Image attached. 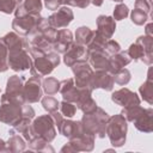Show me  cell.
<instances>
[{
  "label": "cell",
  "mask_w": 153,
  "mask_h": 153,
  "mask_svg": "<svg viewBox=\"0 0 153 153\" xmlns=\"http://www.w3.org/2000/svg\"><path fill=\"white\" fill-rule=\"evenodd\" d=\"M109 120V115L99 106H97L92 112H87L81 118V126L85 133L98 137H105V127Z\"/></svg>",
  "instance_id": "cell-1"
},
{
  "label": "cell",
  "mask_w": 153,
  "mask_h": 153,
  "mask_svg": "<svg viewBox=\"0 0 153 153\" xmlns=\"http://www.w3.org/2000/svg\"><path fill=\"white\" fill-rule=\"evenodd\" d=\"M127 120L121 114L114 115L111 117L109 116L105 127V134L109 136L110 142L114 147H121L124 145L127 137Z\"/></svg>",
  "instance_id": "cell-2"
},
{
  "label": "cell",
  "mask_w": 153,
  "mask_h": 153,
  "mask_svg": "<svg viewBox=\"0 0 153 153\" xmlns=\"http://www.w3.org/2000/svg\"><path fill=\"white\" fill-rule=\"evenodd\" d=\"M152 48H153V37L143 35L140 36L133 44H130L127 53L131 60L134 61L141 60L143 63L149 66L153 62Z\"/></svg>",
  "instance_id": "cell-3"
},
{
  "label": "cell",
  "mask_w": 153,
  "mask_h": 153,
  "mask_svg": "<svg viewBox=\"0 0 153 153\" xmlns=\"http://www.w3.org/2000/svg\"><path fill=\"white\" fill-rule=\"evenodd\" d=\"M0 99H1L0 122L13 127L23 117V104L18 103L16 100H12L5 93L1 96Z\"/></svg>",
  "instance_id": "cell-4"
},
{
  "label": "cell",
  "mask_w": 153,
  "mask_h": 153,
  "mask_svg": "<svg viewBox=\"0 0 153 153\" xmlns=\"http://www.w3.org/2000/svg\"><path fill=\"white\" fill-rule=\"evenodd\" d=\"M60 63V56L56 51H50L47 53L45 55L33 59L32 66L30 68V73L32 76L42 78L48 74H50L55 67H57Z\"/></svg>",
  "instance_id": "cell-5"
},
{
  "label": "cell",
  "mask_w": 153,
  "mask_h": 153,
  "mask_svg": "<svg viewBox=\"0 0 153 153\" xmlns=\"http://www.w3.org/2000/svg\"><path fill=\"white\" fill-rule=\"evenodd\" d=\"M31 130L33 133V137H42L47 142H51L56 136L55 124L50 115H42L35 118L31 123Z\"/></svg>",
  "instance_id": "cell-6"
},
{
  "label": "cell",
  "mask_w": 153,
  "mask_h": 153,
  "mask_svg": "<svg viewBox=\"0 0 153 153\" xmlns=\"http://www.w3.org/2000/svg\"><path fill=\"white\" fill-rule=\"evenodd\" d=\"M71 67L74 74V85L78 88H91L92 90V87L90 86V79L93 73V69L87 62V60L85 59L78 60Z\"/></svg>",
  "instance_id": "cell-7"
},
{
  "label": "cell",
  "mask_w": 153,
  "mask_h": 153,
  "mask_svg": "<svg viewBox=\"0 0 153 153\" xmlns=\"http://www.w3.org/2000/svg\"><path fill=\"white\" fill-rule=\"evenodd\" d=\"M44 18L39 13H29L23 17H16L12 22L13 30L20 36H27L33 29H36Z\"/></svg>",
  "instance_id": "cell-8"
},
{
  "label": "cell",
  "mask_w": 153,
  "mask_h": 153,
  "mask_svg": "<svg viewBox=\"0 0 153 153\" xmlns=\"http://www.w3.org/2000/svg\"><path fill=\"white\" fill-rule=\"evenodd\" d=\"M32 66V57L26 49L8 51V67L16 72L30 69Z\"/></svg>",
  "instance_id": "cell-9"
},
{
  "label": "cell",
  "mask_w": 153,
  "mask_h": 153,
  "mask_svg": "<svg viewBox=\"0 0 153 153\" xmlns=\"http://www.w3.org/2000/svg\"><path fill=\"white\" fill-rule=\"evenodd\" d=\"M94 147V136L87 133L69 139V142L61 148V152H91Z\"/></svg>",
  "instance_id": "cell-10"
},
{
  "label": "cell",
  "mask_w": 153,
  "mask_h": 153,
  "mask_svg": "<svg viewBox=\"0 0 153 153\" xmlns=\"http://www.w3.org/2000/svg\"><path fill=\"white\" fill-rule=\"evenodd\" d=\"M5 94L12 100H16L20 104L26 103L25 97H24V79L18 75L10 76L6 84Z\"/></svg>",
  "instance_id": "cell-11"
},
{
  "label": "cell",
  "mask_w": 153,
  "mask_h": 153,
  "mask_svg": "<svg viewBox=\"0 0 153 153\" xmlns=\"http://www.w3.org/2000/svg\"><path fill=\"white\" fill-rule=\"evenodd\" d=\"M74 19L73 11L68 6H62L56 10L49 18H48V24L55 29H63L67 27L72 20Z\"/></svg>",
  "instance_id": "cell-12"
},
{
  "label": "cell",
  "mask_w": 153,
  "mask_h": 153,
  "mask_svg": "<svg viewBox=\"0 0 153 153\" xmlns=\"http://www.w3.org/2000/svg\"><path fill=\"white\" fill-rule=\"evenodd\" d=\"M43 96V88H42V81L41 78L32 76L26 80L24 84V97L26 103H37L41 100Z\"/></svg>",
  "instance_id": "cell-13"
},
{
  "label": "cell",
  "mask_w": 153,
  "mask_h": 153,
  "mask_svg": "<svg viewBox=\"0 0 153 153\" xmlns=\"http://www.w3.org/2000/svg\"><path fill=\"white\" fill-rule=\"evenodd\" d=\"M109 57L110 55L104 49L87 50L86 60L94 71H106L109 69Z\"/></svg>",
  "instance_id": "cell-14"
},
{
  "label": "cell",
  "mask_w": 153,
  "mask_h": 153,
  "mask_svg": "<svg viewBox=\"0 0 153 153\" xmlns=\"http://www.w3.org/2000/svg\"><path fill=\"white\" fill-rule=\"evenodd\" d=\"M114 85L115 81L112 74L106 71H93L90 79V86L92 87V90L103 88L105 91H111L114 88Z\"/></svg>",
  "instance_id": "cell-15"
},
{
  "label": "cell",
  "mask_w": 153,
  "mask_h": 153,
  "mask_svg": "<svg viewBox=\"0 0 153 153\" xmlns=\"http://www.w3.org/2000/svg\"><path fill=\"white\" fill-rule=\"evenodd\" d=\"M111 100L114 103H116L117 105H121L123 108L133 106V105H139L140 104L139 96L135 92H133V91H130L129 88H126V87L115 91L111 94Z\"/></svg>",
  "instance_id": "cell-16"
},
{
  "label": "cell",
  "mask_w": 153,
  "mask_h": 153,
  "mask_svg": "<svg viewBox=\"0 0 153 153\" xmlns=\"http://www.w3.org/2000/svg\"><path fill=\"white\" fill-rule=\"evenodd\" d=\"M73 43H74V38L72 31L63 27L61 30H57L55 42L53 43V50L56 51L57 54H65Z\"/></svg>",
  "instance_id": "cell-17"
},
{
  "label": "cell",
  "mask_w": 153,
  "mask_h": 153,
  "mask_svg": "<svg viewBox=\"0 0 153 153\" xmlns=\"http://www.w3.org/2000/svg\"><path fill=\"white\" fill-rule=\"evenodd\" d=\"M59 92L62 94L63 100L67 102H72L75 104V102L78 100L81 88H78L74 85V79L73 78H67L62 81H60V90Z\"/></svg>",
  "instance_id": "cell-18"
},
{
  "label": "cell",
  "mask_w": 153,
  "mask_h": 153,
  "mask_svg": "<svg viewBox=\"0 0 153 153\" xmlns=\"http://www.w3.org/2000/svg\"><path fill=\"white\" fill-rule=\"evenodd\" d=\"M97 32L102 36H104L106 39H110L116 30V20L110 16L100 14L98 16L97 20Z\"/></svg>",
  "instance_id": "cell-19"
},
{
  "label": "cell",
  "mask_w": 153,
  "mask_h": 153,
  "mask_svg": "<svg viewBox=\"0 0 153 153\" xmlns=\"http://www.w3.org/2000/svg\"><path fill=\"white\" fill-rule=\"evenodd\" d=\"M86 55H87V49L85 45H81L76 42H74L71 48L63 54V62L66 66L71 67L74 62H76L78 60L85 59L86 60Z\"/></svg>",
  "instance_id": "cell-20"
},
{
  "label": "cell",
  "mask_w": 153,
  "mask_h": 153,
  "mask_svg": "<svg viewBox=\"0 0 153 153\" xmlns=\"http://www.w3.org/2000/svg\"><path fill=\"white\" fill-rule=\"evenodd\" d=\"M59 133L68 139H73L79 135H81L84 131L81 122L80 121H72V120H65L62 121V123L60 124V127L57 128Z\"/></svg>",
  "instance_id": "cell-21"
},
{
  "label": "cell",
  "mask_w": 153,
  "mask_h": 153,
  "mask_svg": "<svg viewBox=\"0 0 153 153\" xmlns=\"http://www.w3.org/2000/svg\"><path fill=\"white\" fill-rule=\"evenodd\" d=\"M135 128L142 133H151L153 130V110L152 108L145 109L134 121Z\"/></svg>",
  "instance_id": "cell-22"
},
{
  "label": "cell",
  "mask_w": 153,
  "mask_h": 153,
  "mask_svg": "<svg viewBox=\"0 0 153 153\" xmlns=\"http://www.w3.org/2000/svg\"><path fill=\"white\" fill-rule=\"evenodd\" d=\"M92 91L93 90H91V88H81L80 96H79L78 100L75 102L76 108L80 109L84 114L92 112L97 108V103H96V100L91 96Z\"/></svg>",
  "instance_id": "cell-23"
},
{
  "label": "cell",
  "mask_w": 153,
  "mask_h": 153,
  "mask_svg": "<svg viewBox=\"0 0 153 153\" xmlns=\"http://www.w3.org/2000/svg\"><path fill=\"white\" fill-rule=\"evenodd\" d=\"M131 61L130 56L128 55L127 51H118L116 54H112L110 55L109 57V69L108 72L110 74H115L118 69L121 68H124L127 65H129Z\"/></svg>",
  "instance_id": "cell-24"
},
{
  "label": "cell",
  "mask_w": 153,
  "mask_h": 153,
  "mask_svg": "<svg viewBox=\"0 0 153 153\" xmlns=\"http://www.w3.org/2000/svg\"><path fill=\"white\" fill-rule=\"evenodd\" d=\"M42 7V0H23V2L16 7L14 14L16 17H23L29 13H39Z\"/></svg>",
  "instance_id": "cell-25"
},
{
  "label": "cell",
  "mask_w": 153,
  "mask_h": 153,
  "mask_svg": "<svg viewBox=\"0 0 153 153\" xmlns=\"http://www.w3.org/2000/svg\"><path fill=\"white\" fill-rule=\"evenodd\" d=\"M2 38H4V42H5L8 51H14V50H19V49H26V50L29 49L27 41H25L17 32H8Z\"/></svg>",
  "instance_id": "cell-26"
},
{
  "label": "cell",
  "mask_w": 153,
  "mask_h": 153,
  "mask_svg": "<svg viewBox=\"0 0 153 153\" xmlns=\"http://www.w3.org/2000/svg\"><path fill=\"white\" fill-rule=\"evenodd\" d=\"M139 92L145 102H147L149 105L153 104V81H152V68L148 69L147 79L146 81L140 86Z\"/></svg>",
  "instance_id": "cell-27"
},
{
  "label": "cell",
  "mask_w": 153,
  "mask_h": 153,
  "mask_svg": "<svg viewBox=\"0 0 153 153\" xmlns=\"http://www.w3.org/2000/svg\"><path fill=\"white\" fill-rule=\"evenodd\" d=\"M7 152H13V153H18V152H23L25 149V141L23 137H20L18 134H16L13 130L10 131V139L7 141Z\"/></svg>",
  "instance_id": "cell-28"
},
{
  "label": "cell",
  "mask_w": 153,
  "mask_h": 153,
  "mask_svg": "<svg viewBox=\"0 0 153 153\" xmlns=\"http://www.w3.org/2000/svg\"><path fill=\"white\" fill-rule=\"evenodd\" d=\"M94 36V31L87 26H80L75 31V42L87 47Z\"/></svg>",
  "instance_id": "cell-29"
},
{
  "label": "cell",
  "mask_w": 153,
  "mask_h": 153,
  "mask_svg": "<svg viewBox=\"0 0 153 153\" xmlns=\"http://www.w3.org/2000/svg\"><path fill=\"white\" fill-rule=\"evenodd\" d=\"M42 88H43V92L48 96L56 94L60 90V81L54 76H48V78L43 79Z\"/></svg>",
  "instance_id": "cell-30"
},
{
  "label": "cell",
  "mask_w": 153,
  "mask_h": 153,
  "mask_svg": "<svg viewBox=\"0 0 153 153\" xmlns=\"http://www.w3.org/2000/svg\"><path fill=\"white\" fill-rule=\"evenodd\" d=\"M29 147L37 152H48V151L54 152V148L49 145V142H47L44 139L37 137V136H35L32 140L29 141Z\"/></svg>",
  "instance_id": "cell-31"
},
{
  "label": "cell",
  "mask_w": 153,
  "mask_h": 153,
  "mask_svg": "<svg viewBox=\"0 0 153 153\" xmlns=\"http://www.w3.org/2000/svg\"><path fill=\"white\" fill-rule=\"evenodd\" d=\"M145 110V108H142L140 104L139 105H133V106H126L123 108V110L121 111V115L129 122H133L142 111Z\"/></svg>",
  "instance_id": "cell-32"
},
{
  "label": "cell",
  "mask_w": 153,
  "mask_h": 153,
  "mask_svg": "<svg viewBox=\"0 0 153 153\" xmlns=\"http://www.w3.org/2000/svg\"><path fill=\"white\" fill-rule=\"evenodd\" d=\"M41 103H42V106L45 111H48L49 114L50 112H54V111H57L59 110V106H60V102L51 97V96H45L43 98H41Z\"/></svg>",
  "instance_id": "cell-33"
},
{
  "label": "cell",
  "mask_w": 153,
  "mask_h": 153,
  "mask_svg": "<svg viewBox=\"0 0 153 153\" xmlns=\"http://www.w3.org/2000/svg\"><path fill=\"white\" fill-rule=\"evenodd\" d=\"M8 69V50L4 42V38L0 37V73Z\"/></svg>",
  "instance_id": "cell-34"
},
{
  "label": "cell",
  "mask_w": 153,
  "mask_h": 153,
  "mask_svg": "<svg viewBox=\"0 0 153 153\" xmlns=\"http://www.w3.org/2000/svg\"><path fill=\"white\" fill-rule=\"evenodd\" d=\"M112 76H114V81L116 84H118L121 86H124V85H127L130 81L131 74H130V72L127 68H121L115 74H112Z\"/></svg>",
  "instance_id": "cell-35"
},
{
  "label": "cell",
  "mask_w": 153,
  "mask_h": 153,
  "mask_svg": "<svg viewBox=\"0 0 153 153\" xmlns=\"http://www.w3.org/2000/svg\"><path fill=\"white\" fill-rule=\"evenodd\" d=\"M59 109L61 110L62 116H65V117H67V118L73 117V116L75 115V112H76V105H75L74 103L67 102V100H62V102L60 103Z\"/></svg>",
  "instance_id": "cell-36"
},
{
  "label": "cell",
  "mask_w": 153,
  "mask_h": 153,
  "mask_svg": "<svg viewBox=\"0 0 153 153\" xmlns=\"http://www.w3.org/2000/svg\"><path fill=\"white\" fill-rule=\"evenodd\" d=\"M130 18H131V22L135 25H143L148 20V13H146L141 10L134 8L130 13Z\"/></svg>",
  "instance_id": "cell-37"
},
{
  "label": "cell",
  "mask_w": 153,
  "mask_h": 153,
  "mask_svg": "<svg viewBox=\"0 0 153 153\" xmlns=\"http://www.w3.org/2000/svg\"><path fill=\"white\" fill-rule=\"evenodd\" d=\"M129 14V10L128 6L124 4H118L115 8H114V19L115 20H122L124 18H127V16Z\"/></svg>",
  "instance_id": "cell-38"
},
{
  "label": "cell",
  "mask_w": 153,
  "mask_h": 153,
  "mask_svg": "<svg viewBox=\"0 0 153 153\" xmlns=\"http://www.w3.org/2000/svg\"><path fill=\"white\" fill-rule=\"evenodd\" d=\"M17 6L18 5L16 4L14 0H0V12L2 13L11 14L14 12Z\"/></svg>",
  "instance_id": "cell-39"
},
{
  "label": "cell",
  "mask_w": 153,
  "mask_h": 153,
  "mask_svg": "<svg viewBox=\"0 0 153 153\" xmlns=\"http://www.w3.org/2000/svg\"><path fill=\"white\" fill-rule=\"evenodd\" d=\"M104 50L109 54V55H112V54H116L121 50V45L118 44V42H116L115 39H108L105 45H104Z\"/></svg>",
  "instance_id": "cell-40"
},
{
  "label": "cell",
  "mask_w": 153,
  "mask_h": 153,
  "mask_svg": "<svg viewBox=\"0 0 153 153\" xmlns=\"http://www.w3.org/2000/svg\"><path fill=\"white\" fill-rule=\"evenodd\" d=\"M135 8L141 10L146 13L151 12V2L149 0H135Z\"/></svg>",
  "instance_id": "cell-41"
},
{
  "label": "cell",
  "mask_w": 153,
  "mask_h": 153,
  "mask_svg": "<svg viewBox=\"0 0 153 153\" xmlns=\"http://www.w3.org/2000/svg\"><path fill=\"white\" fill-rule=\"evenodd\" d=\"M44 5L48 10H57L61 5H62V1L61 0H44Z\"/></svg>",
  "instance_id": "cell-42"
},
{
  "label": "cell",
  "mask_w": 153,
  "mask_h": 153,
  "mask_svg": "<svg viewBox=\"0 0 153 153\" xmlns=\"http://www.w3.org/2000/svg\"><path fill=\"white\" fill-rule=\"evenodd\" d=\"M23 117H29V118H33L35 117V110L32 109L31 105L29 104H23Z\"/></svg>",
  "instance_id": "cell-43"
},
{
  "label": "cell",
  "mask_w": 153,
  "mask_h": 153,
  "mask_svg": "<svg viewBox=\"0 0 153 153\" xmlns=\"http://www.w3.org/2000/svg\"><path fill=\"white\" fill-rule=\"evenodd\" d=\"M49 115L51 116V118H53V121H54V124L57 126V128H59L60 124H61L62 121H63V116H62V114H60V112H57V111H54V112H50Z\"/></svg>",
  "instance_id": "cell-44"
},
{
  "label": "cell",
  "mask_w": 153,
  "mask_h": 153,
  "mask_svg": "<svg viewBox=\"0 0 153 153\" xmlns=\"http://www.w3.org/2000/svg\"><path fill=\"white\" fill-rule=\"evenodd\" d=\"M90 4H91V0H72L71 6L79 7V8H86Z\"/></svg>",
  "instance_id": "cell-45"
},
{
  "label": "cell",
  "mask_w": 153,
  "mask_h": 153,
  "mask_svg": "<svg viewBox=\"0 0 153 153\" xmlns=\"http://www.w3.org/2000/svg\"><path fill=\"white\" fill-rule=\"evenodd\" d=\"M152 27H153V24H152V23H148V24L146 25L145 31H146V35H147V36L153 37V33H152Z\"/></svg>",
  "instance_id": "cell-46"
},
{
  "label": "cell",
  "mask_w": 153,
  "mask_h": 153,
  "mask_svg": "<svg viewBox=\"0 0 153 153\" xmlns=\"http://www.w3.org/2000/svg\"><path fill=\"white\" fill-rule=\"evenodd\" d=\"M0 152H7V147H6V142L0 137Z\"/></svg>",
  "instance_id": "cell-47"
},
{
  "label": "cell",
  "mask_w": 153,
  "mask_h": 153,
  "mask_svg": "<svg viewBox=\"0 0 153 153\" xmlns=\"http://www.w3.org/2000/svg\"><path fill=\"white\" fill-rule=\"evenodd\" d=\"M104 0H91V4L94 6H102Z\"/></svg>",
  "instance_id": "cell-48"
},
{
  "label": "cell",
  "mask_w": 153,
  "mask_h": 153,
  "mask_svg": "<svg viewBox=\"0 0 153 153\" xmlns=\"http://www.w3.org/2000/svg\"><path fill=\"white\" fill-rule=\"evenodd\" d=\"M14 1H16V4H17V5H19V4H22V2H23V0H14Z\"/></svg>",
  "instance_id": "cell-49"
},
{
  "label": "cell",
  "mask_w": 153,
  "mask_h": 153,
  "mask_svg": "<svg viewBox=\"0 0 153 153\" xmlns=\"http://www.w3.org/2000/svg\"><path fill=\"white\" fill-rule=\"evenodd\" d=\"M111 1H116V2H122L123 0H111Z\"/></svg>",
  "instance_id": "cell-50"
}]
</instances>
